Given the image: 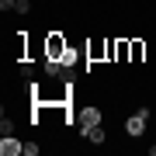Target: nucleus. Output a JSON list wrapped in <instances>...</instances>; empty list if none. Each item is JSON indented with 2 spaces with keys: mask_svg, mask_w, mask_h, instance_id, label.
<instances>
[{
  "mask_svg": "<svg viewBox=\"0 0 156 156\" xmlns=\"http://www.w3.org/2000/svg\"><path fill=\"white\" fill-rule=\"evenodd\" d=\"M146 59V42L142 38H128V62H142Z\"/></svg>",
  "mask_w": 156,
  "mask_h": 156,
  "instance_id": "5",
  "label": "nucleus"
},
{
  "mask_svg": "<svg viewBox=\"0 0 156 156\" xmlns=\"http://www.w3.org/2000/svg\"><path fill=\"white\" fill-rule=\"evenodd\" d=\"M73 62H76V52H73V49H69V45H66V52H62V66H66V69H69V66H73Z\"/></svg>",
  "mask_w": 156,
  "mask_h": 156,
  "instance_id": "10",
  "label": "nucleus"
},
{
  "mask_svg": "<svg viewBox=\"0 0 156 156\" xmlns=\"http://www.w3.org/2000/svg\"><path fill=\"white\" fill-rule=\"evenodd\" d=\"M80 135H83V139H87V132H90V128H94V125H101V108H94V104H87V108H80Z\"/></svg>",
  "mask_w": 156,
  "mask_h": 156,
  "instance_id": "1",
  "label": "nucleus"
},
{
  "mask_svg": "<svg viewBox=\"0 0 156 156\" xmlns=\"http://www.w3.org/2000/svg\"><path fill=\"white\" fill-rule=\"evenodd\" d=\"M21 76H24V80H31V76H35V69H31V62H21Z\"/></svg>",
  "mask_w": 156,
  "mask_h": 156,
  "instance_id": "12",
  "label": "nucleus"
},
{
  "mask_svg": "<svg viewBox=\"0 0 156 156\" xmlns=\"http://www.w3.org/2000/svg\"><path fill=\"white\" fill-rule=\"evenodd\" d=\"M87 139L94 142V146H101V142L108 139V132H104V128H101V125H94V128H90V132H87Z\"/></svg>",
  "mask_w": 156,
  "mask_h": 156,
  "instance_id": "8",
  "label": "nucleus"
},
{
  "mask_svg": "<svg viewBox=\"0 0 156 156\" xmlns=\"http://www.w3.org/2000/svg\"><path fill=\"white\" fill-rule=\"evenodd\" d=\"M24 142H17L14 135H0V156H21Z\"/></svg>",
  "mask_w": 156,
  "mask_h": 156,
  "instance_id": "4",
  "label": "nucleus"
},
{
  "mask_svg": "<svg viewBox=\"0 0 156 156\" xmlns=\"http://www.w3.org/2000/svg\"><path fill=\"white\" fill-rule=\"evenodd\" d=\"M149 156H156V146H149Z\"/></svg>",
  "mask_w": 156,
  "mask_h": 156,
  "instance_id": "15",
  "label": "nucleus"
},
{
  "mask_svg": "<svg viewBox=\"0 0 156 156\" xmlns=\"http://www.w3.org/2000/svg\"><path fill=\"white\" fill-rule=\"evenodd\" d=\"M14 14H31V0H17V7H14Z\"/></svg>",
  "mask_w": 156,
  "mask_h": 156,
  "instance_id": "11",
  "label": "nucleus"
},
{
  "mask_svg": "<svg viewBox=\"0 0 156 156\" xmlns=\"http://www.w3.org/2000/svg\"><path fill=\"white\" fill-rule=\"evenodd\" d=\"M87 59H90V62L108 59V42H87Z\"/></svg>",
  "mask_w": 156,
  "mask_h": 156,
  "instance_id": "6",
  "label": "nucleus"
},
{
  "mask_svg": "<svg viewBox=\"0 0 156 156\" xmlns=\"http://www.w3.org/2000/svg\"><path fill=\"white\" fill-rule=\"evenodd\" d=\"M24 156H38V142H24Z\"/></svg>",
  "mask_w": 156,
  "mask_h": 156,
  "instance_id": "13",
  "label": "nucleus"
},
{
  "mask_svg": "<svg viewBox=\"0 0 156 156\" xmlns=\"http://www.w3.org/2000/svg\"><path fill=\"white\" fill-rule=\"evenodd\" d=\"M115 59H118V62L128 59V38H118V42H115Z\"/></svg>",
  "mask_w": 156,
  "mask_h": 156,
  "instance_id": "7",
  "label": "nucleus"
},
{
  "mask_svg": "<svg viewBox=\"0 0 156 156\" xmlns=\"http://www.w3.org/2000/svg\"><path fill=\"white\" fill-rule=\"evenodd\" d=\"M0 135H14V118H11V115L0 118Z\"/></svg>",
  "mask_w": 156,
  "mask_h": 156,
  "instance_id": "9",
  "label": "nucleus"
},
{
  "mask_svg": "<svg viewBox=\"0 0 156 156\" xmlns=\"http://www.w3.org/2000/svg\"><path fill=\"white\" fill-rule=\"evenodd\" d=\"M146 122H149V108H139V111L125 122V132H128V135H142V132H146Z\"/></svg>",
  "mask_w": 156,
  "mask_h": 156,
  "instance_id": "3",
  "label": "nucleus"
},
{
  "mask_svg": "<svg viewBox=\"0 0 156 156\" xmlns=\"http://www.w3.org/2000/svg\"><path fill=\"white\" fill-rule=\"evenodd\" d=\"M66 38H62V35L59 31H52L49 35V38H45V56H49V59H62V52H66Z\"/></svg>",
  "mask_w": 156,
  "mask_h": 156,
  "instance_id": "2",
  "label": "nucleus"
},
{
  "mask_svg": "<svg viewBox=\"0 0 156 156\" xmlns=\"http://www.w3.org/2000/svg\"><path fill=\"white\" fill-rule=\"evenodd\" d=\"M0 7H4V11H14V7H17V0H0Z\"/></svg>",
  "mask_w": 156,
  "mask_h": 156,
  "instance_id": "14",
  "label": "nucleus"
}]
</instances>
